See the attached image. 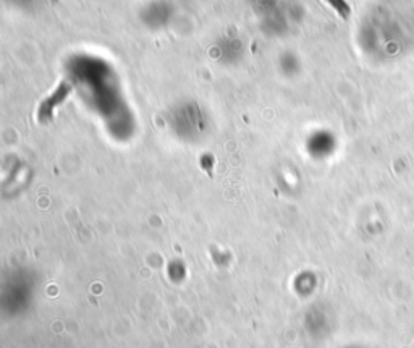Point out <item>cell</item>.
<instances>
[{
	"label": "cell",
	"instance_id": "cell-2",
	"mask_svg": "<svg viewBox=\"0 0 414 348\" xmlns=\"http://www.w3.org/2000/svg\"><path fill=\"white\" fill-rule=\"evenodd\" d=\"M326 2H329L332 7L337 10V12L341 15V16H348L350 15V7L346 5L345 0H326Z\"/></svg>",
	"mask_w": 414,
	"mask_h": 348
},
{
	"label": "cell",
	"instance_id": "cell-1",
	"mask_svg": "<svg viewBox=\"0 0 414 348\" xmlns=\"http://www.w3.org/2000/svg\"><path fill=\"white\" fill-rule=\"evenodd\" d=\"M70 93V84L69 83H61L59 91L54 94V98H50L46 104L42 105L41 109V117H46V115H50V110H52L55 105H57L59 103H61L66 96H69Z\"/></svg>",
	"mask_w": 414,
	"mask_h": 348
}]
</instances>
